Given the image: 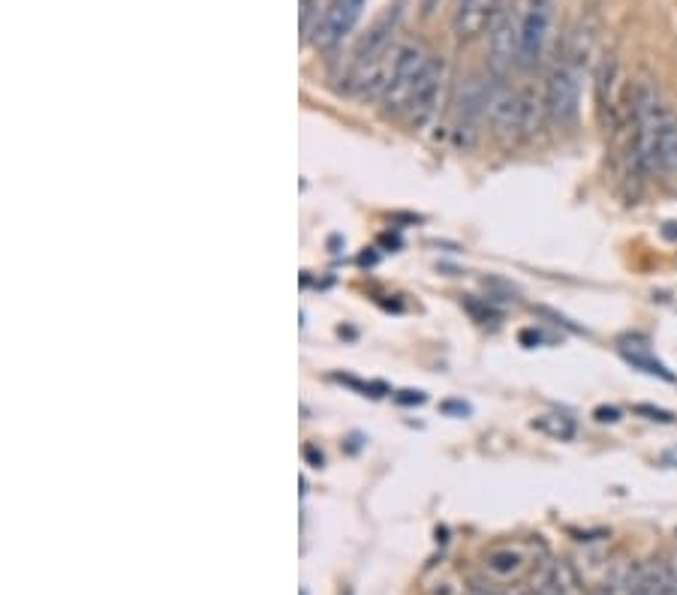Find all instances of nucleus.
<instances>
[{"mask_svg":"<svg viewBox=\"0 0 677 595\" xmlns=\"http://www.w3.org/2000/svg\"><path fill=\"white\" fill-rule=\"evenodd\" d=\"M581 76L584 70H578L575 64H569L566 58H557L548 82H545V106H548V121L560 130L572 127L578 121V109H581Z\"/></svg>","mask_w":677,"mask_h":595,"instance_id":"4","label":"nucleus"},{"mask_svg":"<svg viewBox=\"0 0 677 595\" xmlns=\"http://www.w3.org/2000/svg\"><path fill=\"white\" fill-rule=\"evenodd\" d=\"M656 175H659L665 184H671V187L677 184V121H674L671 112L665 115V124H662V133H659Z\"/></svg>","mask_w":677,"mask_h":595,"instance_id":"11","label":"nucleus"},{"mask_svg":"<svg viewBox=\"0 0 677 595\" xmlns=\"http://www.w3.org/2000/svg\"><path fill=\"white\" fill-rule=\"evenodd\" d=\"M635 412H638V415H647L650 421H662V424H671V421H674V415H671V412H665V409H653V406H635Z\"/></svg>","mask_w":677,"mask_h":595,"instance_id":"15","label":"nucleus"},{"mask_svg":"<svg viewBox=\"0 0 677 595\" xmlns=\"http://www.w3.org/2000/svg\"><path fill=\"white\" fill-rule=\"evenodd\" d=\"M485 124L500 142H512L524 136V103L521 94H515L503 79L491 76L488 85V109H485Z\"/></svg>","mask_w":677,"mask_h":595,"instance_id":"7","label":"nucleus"},{"mask_svg":"<svg viewBox=\"0 0 677 595\" xmlns=\"http://www.w3.org/2000/svg\"><path fill=\"white\" fill-rule=\"evenodd\" d=\"M665 235H668V238H677V229H665Z\"/></svg>","mask_w":677,"mask_h":595,"instance_id":"19","label":"nucleus"},{"mask_svg":"<svg viewBox=\"0 0 677 595\" xmlns=\"http://www.w3.org/2000/svg\"><path fill=\"white\" fill-rule=\"evenodd\" d=\"M428 61H431V55L425 52L422 43H401L395 67H392V76H389V85H386V91L380 97L386 115H401V118L407 115L413 91H416Z\"/></svg>","mask_w":677,"mask_h":595,"instance_id":"3","label":"nucleus"},{"mask_svg":"<svg viewBox=\"0 0 677 595\" xmlns=\"http://www.w3.org/2000/svg\"><path fill=\"white\" fill-rule=\"evenodd\" d=\"M464 595H500V592H494V589H485V586H470Z\"/></svg>","mask_w":677,"mask_h":595,"instance_id":"18","label":"nucleus"},{"mask_svg":"<svg viewBox=\"0 0 677 595\" xmlns=\"http://www.w3.org/2000/svg\"><path fill=\"white\" fill-rule=\"evenodd\" d=\"M440 4H443V0H422V10H425V16H434V13L440 10Z\"/></svg>","mask_w":677,"mask_h":595,"instance_id":"17","label":"nucleus"},{"mask_svg":"<svg viewBox=\"0 0 677 595\" xmlns=\"http://www.w3.org/2000/svg\"><path fill=\"white\" fill-rule=\"evenodd\" d=\"M533 427L548 433V436H554V439H572L575 436V424L566 415H542V418L533 421Z\"/></svg>","mask_w":677,"mask_h":595,"instance_id":"13","label":"nucleus"},{"mask_svg":"<svg viewBox=\"0 0 677 595\" xmlns=\"http://www.w3.org/2000/svg\"><path fill=\"white\" fill-rule=\"evenodd\" d=\"M623 103V88H620V67L614 58H605L599 64L596 73V106L605 124H620V118H626V106Z\"/></svg>","mask_w":677,"mask_h":595,"instance_id":"10","label":"nucleus"},{"mask_svg":"<svg viewBox=\"0 0 677 595\" xmlns=\"http://www.w3.org/2000/svg\"><path fill=\"white\" fill-rule=\"evenodd\" d=\"M554 43V0H524L521 37H518V70L530 73L545 64Z\"/></svg>","mask_w":677,"mask_h":595,"instance_id":"2","label":"nucleus"},{"mask_svg":"<svg viewBox=\"0 0 677 595\" xmlns=\"http://www.w3.org/2000/svg\"><path fill=\"white\" fill-rule=\"evenodd\" d=\"M596 421H620V412L617 409H596Z\"/></svg>","mask_w":677,"mask_h":595,"instance_id":"16","label":"nucleus"},{"mask_svg":"<svg viewBox=\"0 0 677 595\" xmlns=\"http://www.w3.org/2000/svg\"><path fill=\"white\" fill-rule=\"evenodd\" d=\"M365 10V0H331V7L325 13V22L319 25L313 43L319 49H334L337 43H341L359 22Z\"/></svg>","mask_w":677,"mask_h":595,"instance_id":"8","label":"nucleus"},{"mask_svg":"<svg viewBox=\"0 0 677 595\" xmlns=\"http://www.w3.org/2000/svg\"><path fill=\"white\" fill-rule=\"evenodd\" d=\"M446 82H449V70H446V61L431 55L416 91H413V100H410V109H407V124L413 130H425L437 121L440 115V106H443V97H446Z\"/></svg>","mask_w":677,"mask_h":595,"instance_id":"6","label":"nucleus"},{"mask_svg":"<svg viewBox=\"0 0 677 595\" xmlns=\"http://www.w3.org/2000/svg\"><path fill=\"white\" fill-rule=\"evenodd\" d=\"M488 85L491 79L467 76L458 100H455V142L458 148H473L485 127V109H488Z\"/></svg>","mask_w":677,"mask_h":595,"instance_id":"5","label":"nucleus"},{"mask_svg":"<svg viewBox=\"0 0 677 595\" xmlns=\"http://www.w3.org/2000/svg\"><path fill=\"white\" fill-rule=\"evenodd\" d=\"M626 121L632 127L629 136V178L638 184L656 175V148H659V133L665 124V109L659 103V94L650 79L635 82V88L626 97Z\"/></svg>","mask_w":677,"mask_h":595,"instance_id":"1","label":"nucleus"},{"mask_svg":"<svg viewBox=\"0 0 677 595\" xmlns=\"http://www.w3.org/2000/svg\"><path fill=\"white\" fill-rule=\"evenodd\" d=\"M497 10H500V0H458V10H455V19H452L455 37L461 43L482 37L494 25Z\"/></svg>","mask_w":677,"mask_h":595,"instance_id":"9","label":"nucleus"},{"mask_svg":"<svg viewBox=\"0 0 677 595\" xmlns=\"http://www.w3.org/2000/svg\"><path fill=\"white\" fill-rule=\"evenodd\" d=\"M524 553L521 550H512V547H500L494 553H488L485 559V568L497 577V580H512L524 571Z\"/></svg>","mask_w":677,"mask_h":595,"instance_id":"12","label":"nucleus"},{"mask_svg":"<svg viewBox=\"0 0 677 595\" xmlns=\"http://www.w3.org/2000/svg\"><path fill=\"white\" fill-rule=\"evenodd\" d=\"M623 355L629 358V364H635V367H641L644 373H650V376H662V379H671V373L659 364V361H653V358H647L644 352H629V349H623Z\"/></svg>","mask_w":677,"mask_h":595,"instance_id":"14","label":"nucleus"}]
</instances>
